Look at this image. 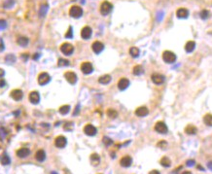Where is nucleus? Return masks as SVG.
Masks as SVG:
<instances>
[{"label": "nucleus", "mask_w": 212, "mask_h": 174, "mask_svg": "<svg viewBox=\"0 0 212 174\" xmlns=\"http://www.w3.org/2000/svg\"><path fill=\"white\" fill-rule=\"evenodd\" d=\"M113 10V5H112L109 1H103L99 7V11L102 16H107L112 12Z\"/></svg>", "instance_id": "1"}, {"label": "nucleus", "mask_w": 212, "mask_h": 174, "mask_svg": "<svg viewBox=\"0 0 212 174\" xmlns=\"http://www.w3.org/2000/svg\"><path fill=\"white\" fill-rule=\"evenodd\" d=\"M69 16L73 19H79L83 16V9L78 5H73L69 9Z\"/></svg>", "instance_id": "2"}, {"label": "nucleus", "mask_w": 212, "mask_h": 174, "mask_svg": "<svg viewBox=\"0 0 212 174\" xmlns=\"http://www.w3.org/2000/svg\"><path fill=\"white\" fill-rule=\"evenodd\" d=\"M163 60L167 63H173L176 60V55L171 51H165L163 53Z\"/></svg>", "instance_id": "3"}, {"label": "nucleus", "mask_w": 212, "mask_h": 174, "mask_svg": "<svg viewBox=\"0 0 212 174\" xmlns=\"http://www.w3.org/2000/svg\"><path fill=\"white\" fill-rule=\"evenodd\" d=\"M60 51L63 55L70 56V55H72L74 52V47H73V45L70 44V43H63V44L60 46Z\"/></svg>", "instance_id": "4"}, {"label": "nucleus", "mask_w": 212, "mask_h": 174, "mask_svg": "<svg viewBox=\"0 0 212 174\" xmlns=\"http://www.w3.org/2000/svg\"><path fill=\"white\" fill-rule=\"evenodd\" d=\"M155 130L157 132H159V133H161V134H165V133H167L168 129H167V126L165 124V123L160 121V122L156 123Z\"/></svg>", "instance_id": "5"}, {"label": "nucleus", "mask_w": 212, "mask_h": 174, "mask_svg": "<svg viewBox=\"0 0 212 174\" xmlns=\"http://www.w3.org/2000/svg\"><path fill=\"white\" fill-rule=\"evenodd\" d=\"M50 80H51L50 75L48 73H46V72L40 73L39 75H38V78H37L38 83H39V85H41V86H45L46 84L49 83Z\"/></svg>", "instance_id": "6"}, {"label": "nucleus", "mask_w": 212, "mask_h": 174, "mask_svg": "<svg viewBox=\"0 0 212 174\" xmlns=\"http://www.w3.org/2000/svg\"><path fill=\"white\" fill-rule=\"evenodd\" d=\"M64 78L68 83L71 84V85H74V84H76V82H77V75H76V73L73 72V71H67V72H65Z\"/></svg>", "instance_id": "7"}, {"label": "nucleus", "mask_w": 212, "mask_h": 174, "mask_svg": "<svg viewBox=\"0 0 212 174\" xmlns=\"http://www.w3.org/2000/svg\"><path fill=\"white\" fill-rule=\"evenodd\" d=\"M84 132H85V134L88 135V136H94V135L98 133V129H96V127L93 126V125L89 124V125H86L85 127H84Z\"/></svg>", "instance_id": "8"}, {"label": "nucleus", "mask_w": 212, "mask_h": 174, "mask_svg": "<svg viewBox=\"0 0 212 174\" xmlns=\"http://www.w3.org/2000/svg\"><path fill=\"white\" fill-rule=\"evenodd\" d=\"M66 144H67V139H66V137L62 136V135H60V136H58L57 138L55 139V145L56 147L60 148V149H62V148H64Z\"/></svg>", "instance_id": "9"}, {"label": "nucleus", "mask_w": 212, "mask_h": 174, "mask_svg": "<svg viewBox=\"0 0 212 174\" xmlns=\"http://www.w3.org/2000/svg\"><path fill=\"white\" fill-rule=\"evenodd\" d=\"M81 71L84 74L88 75V74H91L93 71V64H91V62L86 61V62H83L81 64Z\"/></svg>", "instance_id": "10"}, {"label": "nucleus", "mask_w": 212, "mask_h": 174, "mask_svg": "<svg viewBox=\"0 0 212 174\" xmlns=\"http://www.w3.org/2000/svg\"><path fill=\"white\" fill-rule=\"evenodd\" d=\"M10 95L13 99H14L15 101H20L22 99V97H24V93H22V89H13L11 91V93H10Z\"/></svg>", "instance_id": "11"}, {"label": "nucleus", "mask_w": 212, "mask_h": 174, "mask_svg": "<svg viewBox=\"0 0 212 174\" xmlns=\"http://www.w3.org/2000/svg\"><path fill=\"white\" fill-rule=\"evenodd\" d=\"M151 80L154 84L156 85H162V84L165 82V76L162 75V74H159V73H154L152 75L151 77Z\"/></svg>", "instance_id": "12"}, {"label": "nucleus", "mask_w": 212, "mask_h": 174, "mask_svg": "<svg viewBox=\"0 0 212 174\" xmlns=\"http://www.w3.org/2000/svg\"><path fill=\"white\" fill-rule=\"evenodd\" d=\"M91 34H93V30L90 26H84L81 30V37L85 40L90 39L91 37Z\"/></svg>", "instance_id": "13"}, {"label": "nucleus", "mask_w": 212, "mask_h": 174, "mask_svg": "<svg viewBox=\"0 0 212 174\" xmlns=\"http://www.w3.org/2000/svg\"><path fill=\"white\" fill-rule=\"evenodd\" d=\"M28 100L31 102L32 104H38L40 101V93L36 91H31L28 95Z\"/></svg>", "instance_id": "14"}, {"label": "nucleus", "mask_w": 212, "mask_h": 174, "mask_svg": "<svg viewBox=\"0 0 212 174\" xmlns=\"http://www.w3.org/2000/svg\"><path fill=\"white\" fill-rule=\"evenodd\" d=\"M91 49L96 53H100L104 49V45L103 43L100 42V41H96V42L93 43L91 45Z\"/></svg>", "instance_id": "15"}, {"label": "nucleus", "mask_w": 212, "mask_h": 174, "mask_svg": "<svg viewBox=\"0 0 212 174\" xmlns=\"http://www.w3.org/2000/svg\"><path fill=\"white\" fill-rule=\"evenodd\" d=\"M16 154L20 158H24L28 157V156L30 155V150L28 149V148L22 147V148H20V149L17 151Z\"/></svg>", "instance_id": "16"}, {"label": "nucleus", "mask_w": 212, "mask_h": 174, "mask_svg": "<svg viewBox=\"0 0 212 174\" xmlns=\"http://www.w3.org/2000/svg\"><path fill=\"white\" fill-rule=\"evenodd\" d=\"M129 80L127 78H121L118 82V88L120 91H125L129 88Z\"/></svg>", "instance_id": "17"}, {"label": "nucleus", "mask_w": 212, "mask_h": 174, "mask_svg": "<svg viewBox=\"0 0 212 174\" xmlns=\"http://www.w3.org/2000/svg\"><path fill=\"white\" fill-rule=\"evenodd\" d=\"M132 163V158L129 156H125L121 158L120 160V165H121L123 167H129Z\"/></svg>", "instance_id": "18"}, {"label": "nucleus", "mask_w": 212, "mask_h": 174, "mask_svg": "<svg viewBox=\"0 0 212 174\" xmlns=\"http://www.w3.org/2000/svg\"><path fill=\"white\" fill-rule=\"evenodd\" d=\"M149 114V110L145 106H140L135 110V115L137 117H145Z\"/></svg>", "instance_id": "19"}, {"label": "nucleus", "mask_w": 212, "mask_h": 174, "mask_svg": "<svg viewBox=\"0 0 212 174\" xmlns=\"http://www.w3.org/2000/svg\"><path fill=\"white\" fill-rule=\"evenodd\" d=\"M176 16L179 19H187L189 16V11L186 8H179L176 11Z\"/></svg>", "instance_id": "20"}, {"label": "nucleus", "mask_w": 212, "mask_h": 174, "mask_svg": "<svg viewBox=\"0 0 212 174\" xmlns=\"http://www.w3.org/2000/svg\"><path fill=\"white\" fill-rule=\"evenodd\" d=\"M90 160H91V163L93 166H98L99 163H100V157H99V155L96 154V153H93V154L91 155Z\"/></svg>", "instance_id": "21"}, {"label": "nucleus", "mask_w": 212, "mask_h": 174, "mask_svg": "<svg viewBox=\"0 0 212 174\" xmlns=\"http://www.w3.org/2000/svg\"><path fill=\"white\" fill-rule=\"evenodd\" d=\"M35 158H36L38 162H44V160H46V153H45V151L43 150V149L38 150L37 152H36V154H35Z\"/></svg>", "instance_id": "22"}, {"label": "nucleus", "mask_w": 212, "mask_h": 174, "mask_svg": "<svg viewBox=\"0 0 212 174\" xmlns=\"http://www.w3.org/2000/svg\"><path fill=\"white\" fill-rule=\"evenodd\" d=\"M17 43H18V45L20 46V47H26L29 43V39L25 36H20L17 39Z\"/></svg>", "instance_id": "23"}, {"label": "nucleus", "mask_w": 212, "mask_h": 174, "mask_svg": "<svg viewBox=\"0 0 212 174\" xmlns=\"http://www.w3.org/2000/svg\"><path fill=\"white\" fill-rule=\"evenodd\" d=\"M185 132L189 135H195L198 132V129L195 126H193V125H188L185 127Z\"/></svg>", "instance_id": "24"}, {"label": "nucleus", "mask_w": 212, "mask_h": 174, "mask_svg": "<svg viewBox=\"0 0 212 174\" xmlns=\"http://www.w3.org/2000/svg\"><path fill=\"white\" fill-rule=\"evenodd\" d=\"M196 48V42L195 41H188L185 45V51L187 53H192Z\"/></svg>", "instance_id": "25"}, {"label": "nucleus", "mask_w": 212, "mask_h": 174, "mask_svg": "<svg viewBox=\"0 0 212 174\" xmlns=\"http://www.w3.org/2000/svg\"><path fill=\"white\" fill-rule=\"evenodd\" d=\"M16 60H17L16 56L13 55V53H9V55H7L6 57H5V62L9 65H12L13 63H15Z\"/></svg>", "instance_id": "26"}, {"label": "nucleus", "mask_w": 212, "mask_h": 174, "mask_svg": "<svg viewBox=\"0 0 212 174\" xmlns=\"http://www.w3.org/2000/svg\"><path fill=\"white\" fill-rule=\"evenodd\" d=\"M98 82L102 84V85H107V84H109L111 82V76L108 75V74H105V75L99 77Z\"/></svg>", "instance_id": "27"}, {"label": "nucleus", "mask_w": 212, "mask_h": 174, "mask_svg": "<svg viewBox=\"0 0 212 174\" xmlns=\"http://www.w3.org/2000/svg\"><path fill=\"white\" fill-rule=\"evenodd\" d=\"M143 72H144V69H143L141 65H136V66H134L133 69H132V73H133V75L135 76L141 75V74H143Z\"/></svg>", "instance_id": "28"}, {"label": "nucleus", "mask_w": 212, "mask_h": 174, "mask_svg": "<svg viewBox=\"0 0 212 174\" xmlns=\"http://www.w3.org/2000/svg\"><path fill=\"white\" fill-rule=\"evenodd\" d=\"M160 163H161V165L165 166V167H169V166L171 165V160H170L167 157H163L162 160H160Z\"/></svg>", "instance_id": "29"}, {"label": "nucleus", "mask_w": 212, "mask_h": 174, "mask_svg": "<svg viewBox=\"0 0 212 174\" xmlns=\"http://www.w3.org/2000/svg\"><path fill=\"white\" fill-rule=\"evenodd\" d=\"M203 123L208 127H212V114H206L203 117Z\"/></svg>", "instance_id": "30"}, {"label": "nucleus", "mask_w": 212, "mask_h": 174, "mask_svg": "<svg viewBox=\"0 0 212 174\" xmlns=\"http://www.w3.org/2000/svg\"><path fill=\"white\" fill-rule=\"evenodd\" d=\"M11 163V158L7 154H4L1 158V165H9Z\"/></svg>", "instance_id": "31"}, {"label": "nucleus", "mask_w": 212, "mask_h": 174, "mask_svg": "<svg viewBox=\"0 0 212 174\" xmlns=\"http://www.w3.org/2000/svg\"><path fill=\"white\" fill-rule=\"evenodd\" d=\"M139 53H140V51L138 48L131 47L129 49V55H131L132 58H137L139 56Z\"/></svg>", "instance_id": "32"}, {"label": "nucleus", "mask_w": 212, "mask_h": 174, "mask_svg": "<svg viewBox=\"0 0 212 174\" xmlns=\"http://www.w3.org/2000/svg\"><path fill=\"white\" fill-rule=\"evenodd\" d=\"M48 12V4H43L42 6L40 7V10H39V15L41 18H44L46 16V14H47Z\"/></svg>", "instance_id": "33"}, {"label": "nucleus", "mask_w": 212, "mask_h": 174, "mask_svg": "<svg viewBox=\"0 0 212 174\" xmlns=\"http://www.w3.org/2000/svg\"><path fill=\"white\" fill-rule=\"evenodd\" d=\"M15 5V0H5L3 3V8L5 9H11Z\"/></svg>", "instance_id": "34"}, {"label": "nucleus", "mask_w": 212, "mask_h": 174, "mask_svg": "<svg viewBox=\"0 0 212 174\" xmlns=\"http://www.w3.org/2000/svg\"><path fill=\"white\" fill-rule=\"evenodd\" d=\"M70 64V61L68 60H66V58H60L58 61V65L60 66V67H62V66H68Z\"/></svg>", "instance_id": "35"}, {"label": "nucleus", "mask_w": 212, "mask_h": 174, "mask_svg": "<svg viewBox=\"0 0 212 174\" xmlns=\"http://www.w3.org/2000/svg\"><path fill=\"white\" fill-rule=\"evenodd\" d=\"M107 116L111 118V119H115V118H117V116H118V112L115 109H108L107 110Z\"/></svg>", "instance_id": "36"}, {"label": "nucleus", "mask_w": 212, "mask_h": 174, "mask_svg": "<svg viewBox=\"0 0 212 174\" xmlns=\"http://www.w3.org/2000/svg\"><path fill=\"white\" fill-rule=\"evenodd\" d=\"M58 111H60V113L61 115H66V114H68V112L70 111V106L69 105H62Z\"/></svg>", "instance_id": "37"}, {"label": "nucleus", "mask_w": 212, "mask_h": 174, "mask_svg": "<svg viewBox=\"0 0 212 174\" xmlns=\"http://www.w3.org/2000/svg\"><path fill=\"white\" fill-rule=\"evenodd\" d=\"M209 11L208 10H201L200 11V18L203 20H206V19H208V17H209Z\"/></svg>", "instance_id": "38"}, {"label": "nucleus", "mask_w": 212, "mask_h": 174, "mask_svg": "<svg viewBox=\"0 0 212 174\" xmlns=\"http://www.w3.org/2000/svg\"><path fill=\"white\" fill-rule=\"evenodd\" d=\"M73 126H74V124L72 122H67L64 124L63 129H64V130H66V131H71V130L73 129Z\"/></svg>", "instance_id": "39"}, {"label": "nucleus", "mask_w": 212, "mask_h": 174, "mask_svg": "<svg viewBox=\"0 0 212 174\" xmlns=\"http://www.w3.org/2000/svg\"><path fill=\"white\" fill-rule=\"evenodd\" d=\"M102 141H103L104 145H105V146H110V145L112 144V143H113V141H112V139H110V138H109V137H107V136L103 137V139H102Z\"/></svg>", "instance_id": "40"}, {"label": "nucleus", "mask_w": 212, "mask_h": 174, "mask_svg": "<svg viewBox=\"0 0 212 174\" xmlns=\"http://www.w3.org/2000/svg\"><path fill=\"white\" fill-rule=\"evenodd\" d=\"M157 146L161 149H165V148L167 147V142L165 141V140H162V141H160L159 143L157 144Z\"/></svg>", "instance_id": "41"}, {"label": "nucleus", "mask_w": 212, "mask_h": 174, "mask_svg": "<svg viewBox=\"0 0 212 174\" xmlns=\"http://www.w3.org/2000/svg\"><path fill=\"white\" fill-rule=\"evenodd\" d=\"M73 37V29H72V27L71 26H69V28H68V30H67V32H66V34H65V38H72Z\"/></svg>", "instance_id": "42"}, {"label": "nucleus", "mask_w": 212, "mask_h": 174, "mask_svg": "<svg viewBox=\"0 0 212 174\" xmlns=\"http://www.w3.org/2000/svg\"><path fill=\"white\" fill-rule=\"evenodd\" d=\"M7 27V22L5 20H0V30H4Z\"/></svg>", "instance_id": "43"}, {"label": "nucleus", "mask_w": 212, "mask_h": 174, "mask_svg": "<svg viewBox=\"0 0 212 174\" xmlns=\"http://www.w3.org/2000/svg\"><path fill=\"white\" fill-rule=\"evenodd\" d=\"M20 58H22V60H24V61H26V60L29 58V55H28V53H22V55H20Z\"/></svg>", "instance_id": "44"}, {"label": "nucleus", "mask_w": 212, "mask_h": 174, "mask_svg": "<svg viewBox=\"0 0 212 174\" xmlns=\"http://www.w3.org/2000/svg\"><path fill=\"white\" fill-rule=\"evenodd\" d=\"M187 166H193V165H196V162L194 160H187Z\"/></svg>", "instance_id": "45"}, {"label": "nucleus", "mask_w": 212, "mask_h": 174, "mask_svg": "<svg viewBox=\"0 0 212 174\" xmlns=\"http://www.w3.org/2000/svg\"><path fill=\"white\" fill-rule=\"evenodd\" d=\"M6 86V81L4 79L0 78V88H3V87Z\"/></svg>", "instance_id": "46"}, {"label": "nucleus", "mask_w": 212, "mask_h": 174, "mask_svg": "<svg viewBox=\"0 0 212 174\" xmlns=\"http://www.w3.org/2000/svg\"><path fill=\"white\" fill-rule=\"evenodd\" d=\"M5 49V46L3 44V41H2V39H0V52H3Z\"/></svg>", "instance_id": "47"}, {"label": "nucleus", "mask_w": 212, "mask_h": 174, "mask_svg": "<svg viewBox=\"0 0 212 174\" xmlns=\"http://www.w3.org/2000/svg\"><path fill=\"white\" fill-rule=\"evenodd\" d=\"M39 58H40V55L39 53H35V55H33V57H32V58L34 60H39Z\"/></svg>", "instance_id": "48"}, {"label": "nucleus", "mask_w": 212, "mask_h": 174, "mask_svg": "<svg viewBox=\"0 0 212 174\" xmlns=\"http://www.w3.org/2000/svg\"><path fill=\"white\" fill-rule=\"evenodd\" d=\"M4 75H5V71H4V69L0 68V78H2Z\"/></svg>", "instance_id": "49"}, {"label": "nucleus", "mask_w": 212, "mask_h": 174, "mask_svg": "<svg viewBox=\"0 0 212 174\" xmlns=\"http://www.w3.org/2000/svg\"><path fill=\"white\" fill-rule=\"evenodd\" d=\"M78 114H79V105H78V106H76L75 112H74V113H73V115H74V116H76V115H78Z\"/></svg>", "instance_id": "50"}, {"label": "nucleus", "mask_w": 212, "mask_h": 174, "mask_svg": "<svg viewBox=\"0 0 212 174\" xmlns=\"http://www.w3.org/2000/svg\"><path fill=\"white\" fill-rule=\"evenodd\" d=\"M149 174H161L160 173V171L159 170H152V171H150V172H149Z\"/></svg>", "instance_id": "51"}, {"label": "nucleus", "mask_w": 212, "mask_h": 174, "mask_svg": "<svg viewBox=\"0 0 212 174\" xmlns=\"http://www.w3.org/2000/svg\"><path fill=\"white\" fill-rule=\"evenodd\" d=\"M207 166H208L209 169H210V170L212 171V162H209L207 163Z\"/></svg>", "instance_id": "52"}, {"label": "nucleus", "mask_w": 212, "mask_h": 174, "mask_svg": "<svg viewBox=\"0 0 212 174\" xmlns=\"http://www.w3.org/2000/svg\"><path fill=\"white\" fill-rule=\"evenodd\" d=\"M196 167H198V169H200V170H203V171H204V168L203 167V166H201V165H196Z\"/></svg>", "instance_id": "53"}, {"label": "nucleus", "mask_w": 212, "mask_h": 174, "mask_svg": "<svg viewBox=\"0 0 212 174\" xmlns=\"http://www.w3.org/2000/svg\"><path fill=\"white\" fill-rule=\"evenodd\" d=\"M181 174H192V172H191V171H184V172H182Z\"/></svg>", "instance_id": "54"}, {"label": "nucleus", "mask_w": 212, "mask_h": 174, "mask_svg": "<svg viewBox=\"0 0 212 174\" xmlns=\"http://www.w3.org/2000/svg\"><path fill=\"white\" fill-rule=\"evenodd\" d=\"M51 174H58V173L56 172V171H52V172H51Z\"/></svg>", "instance_id": "55"}]
</instances>
